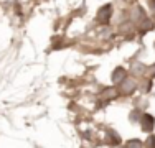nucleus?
<instances>
[{
	"label": "nucleus",
	"instance_id": "6",
	"mask_svg": "<svg viewBox=\"0 0 155 148\" xmlns=\"http://www.w3.org/2000/svg\"><path fill=\"white\" fill-rule=\"evenodd\" d=\"M145 145H147V148H155V137H149Z\"/></svg>",
	"mask_w": 155,
	"mask_h": 148
},
{
	"label": "nucleus",
	"instance_id": "2",
	"mask_svg": "<svg viewBox=\"0 0 155 148\" xmlns=\"http://www.w3.org/2000/svg\"><path fill=\"white\" fill-rule=\"evenodd\" d=\"M110 13H112L110 5H106V7H102V8L97 12V18H99L101 21H107L109 18H110Z\"/></svg>",
	"mask_w": 155,
	"mask_h": 148
},
{
	"label": "nucleus",
	"instance_id": "4",
	"mask_svg": "<svg viewBox=\"0 0 155 148\" xmlns=\"http://www.w3.org/2000/svg\"><path fill=\"white\" fill-rule=\"evenodd\" d=\"M134 89H135V82H134V81H127V82L124 84L122 92H132Z\"/></svg>",
	"mask_w": 155,
	"mask_h": 148
},
{
	"label": "nucleus",
	"instance_id": "3",
	"mask_svg": "<svg viewBox=\"0 0 155 148\" xmlns=\"http://www.w3.org/2000/svg\"><path fill=\"white\" fill-rule=\"evenodd\" d=\"M124 77H125V71L122 68H117L116 71H114V74H112V81H114V82H120Z\"/></svg>",
	"mask_w": 155,
	"mask_h": 148
},
{
	"label": "nucleus",
	"instance_id": "5",
	"mask_svg": "<svg viewBox=\"0 0 155 148\" xmlns=\"http://www.w3.org/2000/svg\"><path fill=\"white\" fill-rule=\"evenodd\" d=\"M143 145H142V142H140V140H130V142L127 143V148H142Z\"/></svg>",
	"mask_w": 155,
	"mask_h": 148
},
{
	"label": "nucleus",
	"instance_id": "1",
	"mask_svg": "<svg viewBox=\"0 0 155 148\" xmlns=\"http://www.w3.org/2000/svg\"><path fill=\"white\" fill-rule=\"evenodd\" d=\"M153 125H155V120H153V117L152 115H149V114H143V117H142V128L145 132H150L153 128Z\"/></svg>",
	"mask_w": 155,
	"mask_h": 148
}]
</instances>
